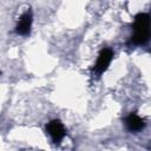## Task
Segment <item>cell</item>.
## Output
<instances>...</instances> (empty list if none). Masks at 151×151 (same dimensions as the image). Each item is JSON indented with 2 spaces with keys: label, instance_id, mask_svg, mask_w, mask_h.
<instances>
[{
  "label": "cell",
  "instance_id": "obj_1",
  "mask_svg": "<svg viewBox=\"0 0 151 151\" xmlns=\"http://www.w3.org/2000/svg\"><path fill=\"white\" fill-rule=\"evenodd\" d=\"M149 27H150V17L147 13H139L134 17L133 24V35L131 41L136 45H143L149 40Z\"/></svg>",
  "mask_w": 151,
  "mask_h": 151
},
{
  "label": "cell",
  "instance_id": "obj_4",
  "mask_svg": "<svg viewBox=\"0 0 151 151\" xmlns=\"http://www.w3.org/2000/svg\"><path fill=\"white\" fill-rule=\"evenodd\" d=\"M31 25H32V13L28 11L21 15L17 25V32L21 35H26L31 31Z\"/></svg>",
  "mask_w": 151,
  "mask_h": 151
},
{
  "label": "cell",
  "instance_id": "obj_2",
  "mask_svg": "<svg viewBox=\"0 0 151 151\" xmlns=\"http://www.w3.org/2000/svg\"><path fill=\"white\" fill-rule=\"evenodd\" d=\"M112 57H113V52L110 50V48H104L100 51L99 55H98V59H97V63L94 65V71L100 74L103 73L107 66L110 65L111 60H112Z\"/></svg>",
  "mask_w": 151,
  "mask_h": 151
},
{
  "label": "cell",
  "instance_id": "obj_3",
  "mask_svg": "<svg viewBox=\"0 0 151 151\" xmlns=\"http://www.w3.org/2000/svg\"><path fill=\"white\" fill-rule=\"evenodd\" d=\"M48 134L52 137L53 142H60L65 136V127L60 120H52L46 126Z\"/></svg>",
  "mask_w": 151,
  "mask_h": 151
},
{
  "label": "cell",
  "instance_id": "obj_5",
  "mask_svg": "<svg viewBox=\"0 0 151 151\" xmlns=\"http://www.w3.org/2000/svg\"><path fill=\"white\" fill-rule=\"evenodd\" d=\"M125 124H126V126L130 131H139L145 125L144 120L139 116H137L136 113H130L125 118Z\"/></svg>",
  "mask_w": 151,
  "mask_h": 151
}]
</instances>
